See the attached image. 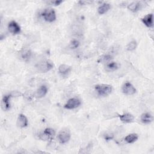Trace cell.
<instances>
[{
    "label": "cell",
    "instance_id": "obj_1",
    "mask_svg": "<svg viewBox=\"0 0 154 154\" xmlns=\"http://www.w3.org/2000/svg\"><path fill=\"white\" fill-rule=\"evenodd\" d=\"M94 89L97 95L100 97L108 96L112 91V87L108 84H97L94 86Z\"/></svg>",
    "mask_w": 154,
    "mask_h": 154
},
{
    "label": "cell",
    "instance_id": "obj_2",
    "mask_svg": "<svg viewBox=\"0 0 154 154\" xmlns=\"http://www.w3.org/2000/svg\"><path fill=\"white\" fill-rule=\"evenodd\" d=\"M41 16L44 20L48 22H53L56 19V13L54 10L52 8H46L43 10Z\"/></svg>",
    "mask_w": 154,
    "mask_h": 154
},
{
    "label": "cell",
    "instance_id": "obj_3",
    "mask_svg": "<svg viewBox=\"0 0 154 154\" xmlns=\"http://www.w3.org/2000/svg\"><path fill=\"white\" fill-rule=\"evenodd\" d=\"M54 63L49 60H43L37 65V69L41 73H46L54 67Z\"/></svg>",
    "mask_w": 154,
    "mask_h": 154
},
{
    "label": "cell",
    "instance_id": "obj_4",
    "mask_svg": "<svg viewBox=\"0 0 154 154\" xmlns=\"http://www.w3.org/2000/svg\"><path fill=\"white\" fill-rule=\"evenodd\" d=\"M57 139L61 144L67 143L70 139V133L69 130L67 129L61 130L57 135Z\"/></svg>",
    "mask_w": 154,
    "mask_h": 154
},
{
    "label": "cell",
    "instance_id": "obj_5",
    "mask_svg": "<svg viewBox=\"0 0 154 154\" xmlns=\"http://www.w3.org/2000/svg\"><path fill=\"white\" fill-rule=\"evenodd\" d=\"M55 134V132L53 129L48 128H46L43 131V132L40 133L38 137H39V138H40L42 140L48 141V140H52Z\"/></svg>",
    "mask_w": 154,
    "mask_h": 154
},
{
    "label": "cell",
    "instance_id": "obj_6",
    "mask_svg": "<svg viewBox=\"0 0 154 154\" xmlns=\"http://www.w3.org/2000/svg\"><path fill=\"white\" fill-rule=\"evenodd\" d=\"M81 104V100L77 97H72L67 100L64 105V108L67 109H73L78 108Z\"/></svg>",
    "mask_w": 154,
    "mask_h": 154
},
{
    "label": "cell",
    "instance_id": "obj_7",
    "mask_svg": "<svg viewBox=\"0 0 154 154\" xmlns=\"http://www.w3.org/2000/svg\"><path fill=\"white\" fill-rule=\"evenodd\" d=\"M122 92L126 95H132L135 93L136 89L129 82H126L122 88Z\"/></svg>",
    "mask_w": 154,
    "mask_h": 154
},
{
    "label": "cell",
    "instance_id": "obj_8",
    "mask_svg": "<svg viewBox=\"0 0 154 154\" xmlns=\"http://www.w3.org/2000/svg\"><path fill=\"white\" fill-rule=\"evenodd\" d=\"M8 31L13 34H17L20 32V26L14 20H12L8 25Z\"/></svg>",
    "mask_w": 154,
    "mask_h": 154
},
{
    "label": "cell",
    "instance_id": "obj_9",
    "mask_svg": "<svg viewBox=\"0 0 154 154\" xmlns=\"http://www.w3.org/2000/svg\"><path fill=\"white\" fill-rule=\"evenodd\" d=\"M13 96L12 94H5L3 96L1 102V107L4 111H8L10 108V99Z\"/></svg>",
    "mask_w": 154,
    "mask_h": 154
},
{
    "label": "cell",
    "instance_id": "obj_10",
    "mask_svg": "<svg viewBox=\"0 0 154 154\" xmlns=\"http://www.w3.org/2000/svg\"><path fill=\"white\" fill-rule=\"evenodd\" d=\"M143 5L144 3L142 1H135L130 3L128 5V8L132 12H137L142 8Z\"/></svg>",
    "mask_w": 154,
    "mask_h": 154
},
{
    "label": "cell",
    "instance_id": "obj_11",
    "mask_svg": "<svg viewBox=\"0 0 154 154\" xmlns=\"http://www.w3.org/2000/svg\"><path fill=\"white\" fill-rule=\"evenodd\" d=\"M71 67L67 64H62L58 67V72L62 76H66L71 71Z\"/></svg>",
    "mask_w": 154,
    "mask_h": 154
},
{
    "label": "cell",
    "instance_id": "obj_12",
    "mask_svg": "<svg viewBox=\"0 0 154 154\" xmlns=\"http://www.w3.org/2000/svg\"><path fill=\"white\" fill-rule=\"evenodd\" d=\"M28 119L24 114H20L17 119V125L19 128H25L28 126Z\"/></svg>",
    "mask_w": 154,
    "mask_h": 154
},
{
    "label": "cell",
    "instance_id": "obj_13",
    "mask_svg": "<svg viewBox=\"0 0 154 154\" xmlns=\"http://www.w3.org/2000/svg\"><path fill=\"white\" fill-rule=\"evenodd\" d=\"M142 22L148 28H152L153 25V14L149 13L144 16L141 19Z\"/></svg>",
    "mask_w": 154,
    "mask_h": 154
},
{
    "label": "cell",
    "instance_id": "obj_14",
    "mask_svg": "<svg viewBox=\"0 0 154 154\" xmlns=\"http://www.w3.org/2000/svg\"><path fill=\"white\" fill-rule=\"evenodd\" d=\"M119 119L124 123H129L134 120V117L129 113H125L119 115Z\"/></svg>",
    "mask_w": 154,
    "mask_h": 154
},
{
    "label": "cell",
    "instance_id": "obj_15",
    "mask_svg": "<svg viewBox=\"0 0 154 154\" xmlns=\"http://www.w3.org/2000/svg\"><path fill=\"white\" fill-rule=\"evenodd\" d=\"M141 121L144 124H149L153 121V116L149 112L143 113L141 116Z\"/></svg>",
    "mask_w": 154,
    "mask_h": 154
},
{
    "label": "cell",
    "instance_id": "obj_16",
    "mask_svg": "<svg viewBox=\"0 0 154 154\" xmlns=\"http://www.w3.org/2000/svg\"><path fill=\"white\" fill-rule=\"evenodd\" d=\"M48 92V87L45 85H41L36 91V96L38 98H42L44 97Z\"/></svg>",
    "mask_w": 154,
    "mask_h": 154
},
{
    "label": "cell",
    "instance_id": "obj_17",
    "mask_svg": "<svg viewBox=\"0 0 154 154\" xmlns=\"http://www.w3.org/2000/svg\"><path fill=\"white\" fill-rule=\"evenodd\" d=\"M138 138V135L137 134H130L125 138V141L129 144L135 143Z\"/></svg>",
    "mask_w": 154,
    "mask_h": 154
},
{
    "label": "cell",
    "instance_id": "obj_18",
    "mask_svg": "<svg viewBox=\"0 0 154 154\" xmlns=\"http://www.w3.org/2000/svg\"><path fill=\"white\" fill-rule=\"evenodd\" d=\"M118 69H119V64L116 62H113V61L107 63L105 66L106 70L108 72L114 71Z\"/></svg>",
    "mask_w": 154,
    "mask_h": 154
},
{
    "label": "cell",
    "instance_id": "obj_19",
    "mask_svg": "<svg viewBox=\"0 0 154 154\" xmlns=\"http://www.w3.org/2000/svg\"><path fill=\"white\" fill-rule=\"evenodd\" d=\"M110 8V5L108 3H103L99 7L97 8V11L99 14H103L106 13Z\"/></svg>",
    "mask_w": 154,
    "mask_h": 154
},
{
    "label": "cell",
    "instance_id": "obj_20",
    "mask_svg": "<svg viewBox=\"0 0 154 154\" xmlns=\"http://www.w3.org/2000/svg\"><path fill=\"white\" fill-rule=\"evenodd\" d=\"M31 55V53L29 50H24L21 53V58L23 60H27L30 58Z\"/></svg>",
    "mask_w": 154,
    "mask_h": 154
},
{
    "label": "cell",
    "instance_id": "obj_21",
    "mask_svg": "<svg viewBox=\"0 0 154 154\" xmlns=\"http://www.w3.org/2000/svg\"><path fill=\"white\" fill-rule=\"evenodd\" d=\"M137 47V42L135 40H132L131 42H130L127 46V50L129 51H134Z\"/></svg>",
    "mask_w": 154,
    "mask_h": 154
},
{
    "label": "cell",
    "instance_id": "obj_22",
    "mask_svg": "<svg viewBox=\"0 0 154 154\" xmlns=\"http://www.w3.org/2000/svg\"><path fill=\"white\" fill-rule=\"evenodd\" d=\"M80 43L77 40H72L69 44V47L71 49H76L79 47Z\"/></svg>",
    "mask_w": 154,
    "mask_h": 154
},
{
    "label": "cell",
    "instance_id": "obj_23",
    "mask_svg": "<svg viewBox=\"0 0 154 154\" xmlns=\"http://www.w3.org/2000/svg\"><path fill=\"white\" fill-rule=\"evenodd\" d=\"M101 61H104V62H108L109 61H110L111 60V56L110 55H103L101 58H100Z\"/></svg>",
    "mask_w": 154,
    "mask_h": 154
},
{
    "label": "cell",
    "instance_id": "obj_24",
    "mask_svg": "<svg viewBox=\"0 0 154 154\" xmlns=\"http://www.w3.org/2000/svg\"><path fill=\"white\" fill-rule=\"evenodd\" d=\"M48 2L49 4H50L51 5H55V6H57V5H59L60 4H61L63 2V1H61V0L51 1H48Z\"/></svg>",
    "mask_w": 154,
    "mask_h": 154
}]
</instances>
